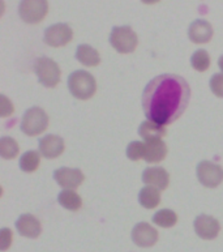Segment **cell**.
Instances as JSON below:
<instances>
[{
  "mask_svg": "<svg viewBox=\"0 0 223 252\" xmlns=\"http://www.w3.org/2000/svg\"><path fill=\"white\" fill-rule=\"evenodd\" d=\"M132 241L139 247H151L158 241V233L146 222H140L133 227Z\"/></svg>",
  "mask_w": 223,
  "mask_h": 252,
  "instance_id": "cell-10",
  "label": "cell"
},
{
  "mask_svg": "<svg viewBox=\"0 0 223 252\" xmlns=\"http://www.w3.org/2000/svg\"><path fill=\"white\" fill-rule=\"evenodd\" d=\"M0 99H1V105H0V115H1L3 118L11 115V114L13 113V106H12V103L9 102V99H8L5 95H1Z\"/></svg>",
  "mask_w": 223,
  "mask_h": 252,
  "instance_id": "cell-28",
  "label": "cell"
},
{
  "mask_svg": "<svg viewBox=\"0 0 223 252\" xmlns=\"http://www.w3.org/2000/svg\"><path fill=\"white\" fill-rule=\"evenodd\" d=\"M49 126V118L39 107L27 110L21 121V131L28 136H37L45 131Z\"/></svg>",
  "mask_w": 223,
  "mask_h": 252,
  "instance_id": "cell-5",
  "label": "cell"
},
{
  "mask_svg": "<svg viewBox=\"0 0 223 252\" xmlns=\"http://www.w3.org/2000/svg\"><path fill=\"white\" fill-rule=\"evenodd\" d=\"M167 155L166 144L161 139L149 140L144 143V159L149 163L161 162Z\"/></svg>",
  "mask_w": 223,
  "mask_h": 252,
  "instance_id": "cell-16",
  "label": "cell"
},
{
  "mask_svg": "<svg viewBox=\"0 0 223 252\" xmlns=\"http://www.w3.org/2000/svg\"><path fill=\"white\" fill-rule=\"evenodd\" d=\"M218 65H220L221 71H223V57L220 58V61H218Z\"/></svg>",
  "mask_w": 223,
  "mask_h": 252,
  "instance_id": "cell-30",
  "label": "cell"
},
{
  "mask_svg": "<svg viewBox=\"0 0 223 252\" xmlns=\"http://www.w3.org/2000/svg\"><path fill=\"white\" fill-rule=\"evenodd\" d=\"M139 135L145 140H157L162 139L163 136H166V128L165 126H161L154 122H144L139 128Z\"/></svg>",
  "mask_w": 223,
  "mask_h": 252,
  "instance_id": "cell-18",
  "label": "cell"
},
{
  "mask_svg": "<svg viewBox=\"0 0 223 252\" xmlns=\"http://www.w3.org/2000/svg\"><path fill=\"white\" fill-rule=\"evenodd\" d=\"M39 153L35 151L25 152L21 158H20V169L25 171V173H33L38 169L39 166Z\"/></svg>",
  "mask_w": 223,
  "mask_h": 252,
  "instance_id": "cell-21",
  "label": "cell"
},
{
  "mask_svg": "<svg viewBox=\"0 0 223 252\" xmlns=\"http://www.w3.org/2000/svg\"><path fill=\"white\" fill-rule=\"evenodd\" d=\"M11 243L12 231L9 229H1V231H0V250L5 251L11 246Z\"/></svg>",
  "mask_w": 223,
  "mask_h": 252,
  "instance_id": "cell-27",
  "label": "cell"
},
{
  "mask_svg": "<svg viewBox=\"0 0 223 252\" xmlns=\"http://www.w3.org/2000/svg\"><path fill=\"white\" fill-rule=\"evenodd\" d=\"M69 92L77 99H89L97 91V83L93 76L86 71H75L68 79Z\"/></svg>",
  "mask_w": 223,
  "mask_h": 252,
  "instance_id": "cell-2",
  "label": "cell"
},
{
  "mask_svg": "<svg viewBox=\"0 0 223 252\" xmlns=\"http://www.w3.org/2000/svg\"><path fill=\"white\" fill-rule=\"evenodd\" d=\"M54 179L60 187L65 189H77L84 182V174L79 169H71V167H60L55 170Z\"/></svg>",
  "mask_w": 223,
  "mask_h": 252,
  "instance_id": "cell-9",
  "label": "cell"
},
{
  "mask_svg": "<svg viewBox=\"0 0 223 252\" xmlns=\"http://www.w3.org/2000/svg\"><path fill=\"white\" fill-rule=\"evenodd\" d=\"M72 37V29L67 24H55L46 29L45 43L51 47H61L69 43Z\"/></svg>",
  "mask_w": 223,
  "mask_h": 252,
  "instance_id": "cell-8",
  "label": "cell"
},
{
  "mask_svg": "<svg viewBox=\"0 0 223 252\" xmlns=\"http://www.w3.org/2000/svg\"><path fill=\"white\" fill-rule=\"evenodd\" d=\"M34 71L39 79V83L46 88L56 87L60 81L59 65L50 58H38L34 64Z\"/></svg>",
  "mask_w": 223,
  "mask_h": 252,
  "instance_id": "cell-4",
  "label": "cell"
},
{
  "mask_svg": "<svg viewBox=\"0 0 223 252\" xmlns=\"http://www.w3.org/2000/svg\"><path fill=\"white\" fill-rule=\"evenodd\" d=\"M16 227L23 237L37 238L42 231L41 223L31 215H23L16 221Z\"/></svg>",
  "mask_w": 223,
  "mask_h": 252,
  "instance_id": "cell-15",
  "label": "cell"
},
{
  "mask_svg": "<svg viewBox=\"0 0 223 252\" xmlns=\"http://www.w3.org/2000/svg\"><path fill=\"white\" fill-rule=\"evenodd\" d=\"M210 89L217 97L223 98V73H216L210 79Z\"/></svg>",
  "mask_w": 223,
  "mask_h": 252,
  "instance_id": "cell-26",
  "label": "cell"
},
{
  "mask_svg": "<svg viewBox=\"0 0 223 252\" xmlns=\"http://www.w3.org/2000/svg\"><path fill=\"white\" fill-rule=\"evenodd\" d=\"M49 11L47 0H21L19 15L27 24H38L45 19Z\"/></svg>",
  "mask_w": 223,
  "mask_h": 252,
  "instance_id": "cell-6",
  "label": "cell"
},
{
  "mask_svg": "<svg viewBox=\"0 0 223 252\" xmlns=\"http://www.w3.org/2000/svg\"><path fill=\"white\" fill-rule=\"evenodd\" d=\"M188 37L193 43H208L213 37L212 25L205 20H196L189 27Z\"/></svg>",
  "mask_w": 223,
  "mask_h": 252,
  "instance_id": "cell-14",
  "label": "cell"
},
{
  "mask_svg": "<svg viewBox=\"0 0 223 252\" xmlns=\"http://www.w3.org/2000/svg\"><path fill=\"white\" fill-rule=\"evenodd\" d=\"M57 201H59L61 207H64L65 209L73 212L79 211L81 205H83L81 197L73 189H64V191H61L59 193V196H57Z\"/></svg>",
  "mask_w": 223,
  "mask_h": 252,
  "instance_id": "cell-20",
  "label": "cell"
},
{
  "mask_svg": "<svg viewBox=\"0 0 223 252\" xmlns=\"http://www.w3.org/2000/svg\"><path fill=\"white\" fill-rule=\"evenodd\" d=\"M127 157L132 161H139L141 158H144V143L132 141L127 148Z\"/></svg>",
  "mask_w": 223,
  "mask_h": 252,
  "instance_id": "cell-25",
  "label": "cell"
},
{
  "mask_svg": "<svg viewBox=\"0 0 223 252\" xmlns=\"http://www.w3.org/2000/svg\"><path fill=\"white\" fill-rule=\"evenodd\" d=\"M220 222L217 221L214 217L201 215L195 220V231L202 239H208V241L214 239L220 234Z\"/></svg>",
  "mask_w": 223,
  "mask_h": 252,
  "instance_id": "cell-11",
  "label": "cell"
},
{
  "mask_svg": "<svg viewBox=\"0 0 223 252\" xmlns=\"http://www.w3.org/2000/svg\"><path fill=\"white\" fill-rule=\"evenodd\" d=\"M64 152V140L60 136L46 135L39 140V153L45 158H56Z\"/></svg>",
  "mask_w": 223,
  "mask_h": 252,
  "instance_id": "cell-12",
  "label": "cell"
},
{
  "mask_svg": "<svg viewBox=\"0 0 223 252\" xmlns=\"http://www.w3.org/2000/svg\"><path fill=\"white\" fill-rule=\"evenodd\" d=\"M142 181L146 186H151L162 191L167 189L170 183V177L163 167H148L142 173Z\"/></svg>",
  "mask_w": 223,
  "mask_h": 252,
  "instance_id": "cell-13",
  "label": "cell"
},
{
  "mask_svg": "<svg viewBox=\"0 0 223 252\" xmlns=\"http://www.w3.org/2000/svg\"><path fill=\"white\" fill-rule=\"evenodd\" d=\"M76 59L86 67H95L101 62L98 51L89 45H80L76 51Z\"/></svg>",
  "mask_w": 223,
  "mask_h": 252,
  "instance_id": "cell-17",
  "label": "cell"
},
{
  "mask_svg": "<svg viewBox=\"0 0 223 252\" xmlns=\"http://www.w3.org/2000/svg\"><path fill=\"white\" fill-rule=\"evenodd\" d=\"M139 201L144 208H148V209H153L161 203V193H159V189H155V187H144L141 189L140 193H139Z\"/></svg>",
  "mask_w": 223,
  "mask_h": 252,
  "instance_id": "cell-19",
  "label": "cell"
},
{
  "mask_svg": "<svg viewBox=\"0 0 223 252\" xmlns=\"http://www.w3.org/2000/svg\"><path fill=\"white\" fill-rule=\"evenodd\" d=\"M141 1L145 4H154L157 3V1H159V0H141Z\"/></svg>",
  "mask_w": 223,
  "mask_h": 252,
  "instance_id": "cell-29",
  "label": "cell"
},
{
  "mask_svg": "<svg viewBox=\"0 0 223 252\" xmlns=\"http://www.w3.org/2000/svg\"><path fill=\"white\" fill-rule=\"evenodd\" d=\"M19 155V145L15 139L4 136L0 139V156L5 159H11Z\"/></svg>",
  "mask_w": 223,
  "mask_h": 252,
  "instance_id": "cell-23",
  "label": "cell"
},
{
  "mask_svg": "<svg viewBox=\"0 0 223 252\" xmlns=\"http://www.w3.org/2000/svg\"><path fill=\"white\" fill-rule=\"evenodd\" d=\"M197 178L205 187L216 189L223 182V169L214 162L202 161L197 166Z\"/></svg>",
  "mask_w": 223,
  "mask_h": 252,
  "instance_id": "cell-7",
  "label": "cell"
},
{
  "mask_svg": "<svg viewBox=\"0 0 223 252\" xmlns=\"http://www.w3.org/2000/svg\"><path fill=\"white\" fill-rule=\"evenodd\" d=\"M191 64L192 67L198 72L206 71L210 65V57L205 50H197L191 58Z\"/></svg>",
  "mask_w": 223,
  "mask_h": 252,
  "instance_id": "cell-24",
  "label": "cell"
},
{
  "mask_svg": "<svg viewBox=\"0 0 223 252\" xmlns=\"http://www.w3.org/2000/svg\"><path fill=\"white\" fill-rule=\"evenodd\" d=\"M178 221V216L171 209H161L153 216V222L161 227H172Z\"/></svg>",
  "mask_w": 223,
  "mask_h": 252,
  "instance_id": "cell-22",
  "label": "cell"
},
{
  "mask_svg": "<svg viewBox=\"0 0 223 252\" xmlns=\"http://www.w3.org/2000/svg\"><path fill=\"white\" fill-rule=\"evenodd\" d=\"M110 43L117 53L129 54L136 50L139 39L131 27H116L111 32Z\"/></svg>",
  "mask_w": 223,
  "mask_h": 252,
  "instance_id": "cell-3",
  "label": "cell"
},
{
  "mask_svg": "<svg viewBox=\"0 0 223 252\" xmlns=\"http://www.w3.org/2000/svg\"><path fill=\"white\" fill-rule=\"evenodd\" d=\"M189 98L191 89L183 77L172 73L157 76L144 89L145 117L161 126L171 125L184 113Z\"/></svg>",
  "mask_w": 223,
  "mask_h": 252,
  "instance_id": "cell-1",
  "label": "cell"
}]
</instances>
